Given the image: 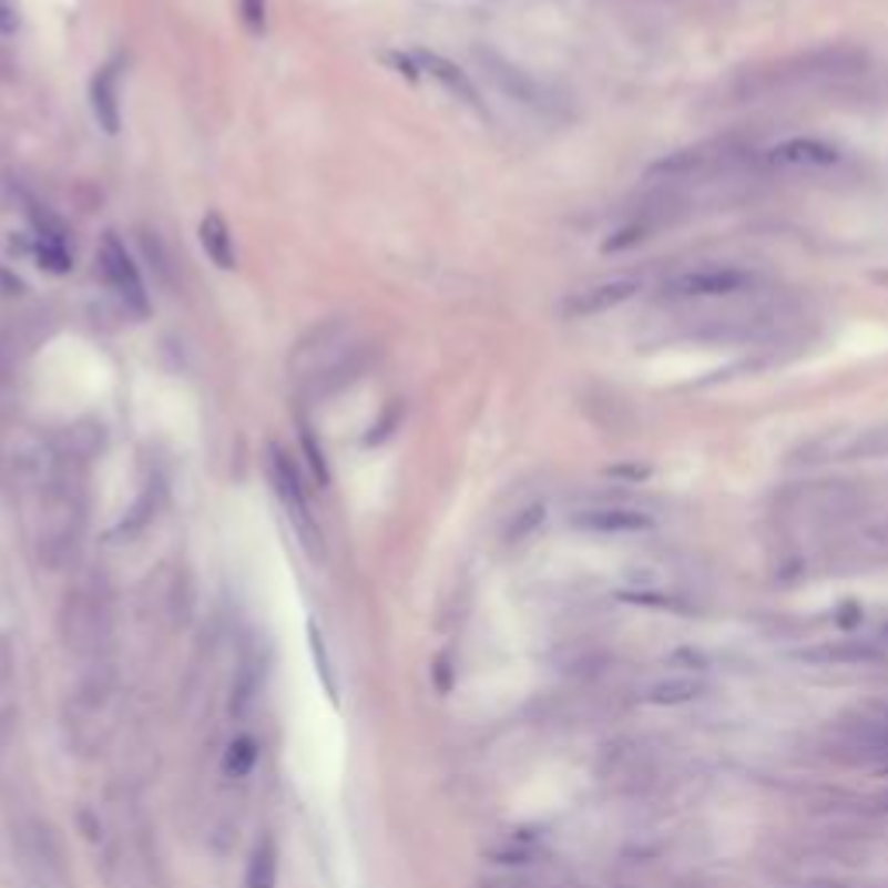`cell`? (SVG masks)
Here are the masks:
<instances>
[{"label": "cell", "mask_w": 888, "mask_h": 888, "mask_svg": "<svg viewBox=\"0 0 888 888\" xmlns=\"http://www.w3.org/2000/svg\"><path fill=\"white\" fill-rule=\"evenodd\" d=\"M770 160L782 167H833L840 160V150L823 140H788L770 150Z\"/></svg>", "instance_id": "cell-11"}, {"label": "cell", "mask_w": 888, "mask_h": 888, "mask_svg": "<svg viewBox=\"0 0 888 888\" xmlns=\"http://www.w3.org/2000/svg\"><path fill=\"white\" fill-rule=\"evenodd\" d=\"M725 150L712 146V143H697V146H684L666 153L663 160L650 167V177H666V181H681V177H694L697 171H708L715 160H722Z\"/></svg>", "instance_id": "cell-9"}, {"label": "cell", "mask_w": 888, "mask_h": 888, "mask_svg": "<svg viewBox=\"0 0 888 888\" xmlns=\"http://www.w3.org/2000/svg\"><path fill=\"white\" fill-rule=\"evenodd\" d=\"M365 344L351 334V327L340 319L323 323L309 337L295 344L288 371L295 386L309 396H334L347 382L358 379V371L365 368Z\"/></svg>", "instance_id": "cell-1"}, {"label": "cell", "mask_w": 888, "mask_h": 888, "mask_svg": "<svg viewBox=\"0 0 888 888\" xmlns=\"http://www.w3.org/2000/svg\"><path fill=\"white\" fill-rule=\"evenodd\" d=\"M860 617H865V614H860V608H857L854 601H847V604L840 608V614H837V625L850 632L854 625H860Z\"/></svg>", "instance_id": "cell-22"}, {"label": "cell", "mask_w": 888, "mask_h": 888, "mask_svg": "<svg viewBox=\"0 0 888 888\" xmlns=\"http://www.w3.org/2000/svg\"><path fill=\"white\" fill-rule=\"evenodd\" d=\"M611 476H629V479H645V476H650V469H635V466H632V469H611Z\"/></svg>", "instance_id": "cell-24"}, {"label": "cell", "mask_w": 888, "mask_h": 888, "mask_svg": "<svg viewBox=\"0 0 888 888\" xmlns=\"http://www.w3.org/2000/svg\"><path fill=\"white\" fill-rule=\"evenodd\" d=\"M632 295H639V282L635 278H611V282H598L586 285L580 292H573L567 303H562V313L573 319H586V316H601L611 313L622 303H629Z\"/></svg>", "instance_id": "cell-6"}, {"label": "cell", "mask_w": 888, "mask_h": 888, "mask_svg": "<svg viewBox=\"0 0 888 888\" xmlns=\"http://www.w3.org/2000/svg\"><path fill=\"white\" fill-rule=\"evenodd\" d=\"M267 476H272V487H275L282 507H285V518L292 521L295 534H299V542L306 545V552L313 559H323V534H319V524H316L313 510H309L299 472H295L292 459L278 445L272 448V459H267Z\"/></svg>", "instance_id": "cell-2"}, {"label": "cell", "mask_w": 888, "mask_h": 888, "mask_svg": "<svg viewBox=\"0 0 888 888\" xmlns=\"http://www.w3.org/2000/svg\"><path fill=\"white\" fill-rule=\"evenodd\" d=\"M98 264H101V275H104L108 288L125 303V309H132L136 316H150V292L140 278V267L132 264L125 244L115 233H104L101 247H98Z\"/></svg>", "instance_id": "cell-3"}, {"label": "cell", "mask_w": 888, "mask_h": 888, "mask_svg": "<svg viewBox=\"0 0 888 888\" xmlns=\"http://www.w3.org/2000/svg\"><path fill=\"white\" fill-rule=\"evenodd\" d=\"M239 18H244L251 35H264V29H267V0H239Z\"/></svg>", "instance_id": "cell-20"}, {"label": "cell", "mask_w": 888, "mask_h": 888, "mask_svg": "<svg viewBox=\"0 0 888 888\" xmlns=\"http://www.w3.org/2000/svg\"><path fill=\"white\" fill-rule=\"evenodd\" d=\"M257 767V743L251 736H236L226 749V757H223V770L226 777H233V782H239V777H247L251 770Z\"/></svg>", "instance_id": "cell-15"}, {"label": "cell", "mask_w": 888, "mask_h": 888, "mask_svg": "<svg viewBox=\"0 0 888 888\" xmlns=\"http://www.w3.org/2000/svg\"><path fill=\"white\" fill-rule=\"evenodd\" d=\"M875 656H878V650H871V645H860V642L823 645V650L802 653V660H819V663H860V660H875Z\"/></svg>", "instance_id": "cell-16"}, {"label": "cell", "mask_w": 888, "mask_h": 888, "mask_svg": "<svg viewBox=\"0 0 888 888\" xmlns=\"http://www.w3.org/2000/svg\"><path fill=\"white\" fill-rule=\"evenodd\" d=\"M21 29V8L18 0H0V35L11 39Z\"/></svg>", "instance_id": "cell-21"}, {"label": "cell", "mask_w": 888, "mask_h": 888, "mask_svg": "<svg viewBox=\"0 0 888 888\" xmlns=\"http://www.w3.org/2000/svg\"><path fill=\"white\" fill-rule=\"evenodd\" d=\"M35 257H39V264L45 267V272H52V275H67L70 272V254L60 244H35Z\"/></svg>", "instance_id": "cell-19"}, {"label": "cell", "mask_w": 888, "mask_h": 888, "mask_svg": "<svg viewBox=\"0 0 888 888\" xmlns=\"http://www.w3.org/2000/svg\"><path fill=\"white\" fill-rule=\"evenodd\" d=\"M303 451H306V462H309L313 476L319 479V487H327V482H330V469H327V459H323V448L316 445V438H313V430H309V427H303Z\"/></svg>", "instance_id": "cell-18"}, {"label": "cell", "mask_w": 888, "mask_h": 888, "mask_svg": "<svg viewBox=\"0 0 888 888\" xmlns=\"http://www.w3.org/2000/svg\"><path fill=\"white\" fill-rule=\"evenodd\" d=\"M885 809H888V802H885Z\"/></svg>", "instance_id": "cell-25"}, {"label": "cell", "mask_w": 888, "mask_h": 888, "mask_svg": "<svg viewBox=\"0 0 888 888\" xmlns=\"http://www.w3.org/2000/svg\"><path fill=\"white\" fill-rule=\"evenodd\" d=\"M417 67L423 70V73H430L438 80V84L451 94V98H459L462 104H469V108H476V112H482V101H479V91H476V84L472 80L466 76V70H459L455 67L451 60H445V57H438V52H417Z\"/></svg>", "instance_id": "cell-10"}, {"label": "cell", "mask_w": 888, "mask_h": 888, "mask_svg": "<svg viewBox=\"0 0 888 888\" xmlns=\"http://www.w3.org/2000/svg\"><path fill=\"white\" fill-rule=\"evenodd\" d=\"M753 285V275L733 264H708L681 272L663 282L666 299H718V295H736Z\"/></svg>", "instance_id": "cell-4"}, {"label": "cell", "mask_w": 888, "mask_h": 888, "mask_svg": "<svg viewBox=\"0 0 888 888\" xmlns=\"http://www.w3.org/2000/svg\"><path fill=\"white\" fill-rule=\"evenodd\" d=\"M278 885V844L275 837H261L247 860V888H275Z\"/></svg>", "instance_id": "cell-13"}, {"label": "cell", "mask_w": 888, "mask_h": 888, "mask_svg": "<svg viewBox=\"0 0 888 888\" xmlns=\"http://www.w3.org/2000/svg\"><path fill=\"white\" fill-rule=\"evenodd\" d=\"M705 684L694 681V677H670V681H660L645 691V702L650 705H660V708H670V705H687L694 697H702Z\"/></svg>", "instance_id": "cell-14"}, {"label": "cell", "mask_w": 888, "mask_h": 888, "mask_svg": "<svg viewBox=\"0 0 888 888\" xmlns=\"http://www.w3.org/2000/svg\"><path fill=\"white\" fill-rule=\"evenodd\" d=\"M198 239H202V251L205 257L220 267V272H233L236 267V247H233V233L226 226V220L220 212H208L202 226H198Z\"/></svg>", "instance_id": "cell-12"}, {"label": "cell", "mask_w": 888, "mask_h": 888, "mask_svg": "<svg viewBox=\"0 0 888 888\" xmlns=\"http://www.w3.org/2000/svg\"><path fill=\"white\" fill-rule=\"evenodd\" d=\"M476 60L482 63V70H487V76L493 80V84L510 98V101H521L528 108H545V91L538 88V80L528 76V70L514 67L510 60H503L500 52L493 49H476Z\"/></svg>", "instance_id": "cell-5"}, {"label": "cell", "mask_w": 888, "mask_h": 888, "mask_svg": "<svg viewBox=\"0 0 888 888\" xmlns=\"http://www.w3.org/2000/svg\"><path fill=\"white\" fill-rule=\"evenodd\" d=\"M573 528L594 534H639L653 528V518L635 507H586L573 514Z\"/></svg>", "instance_id": "cell-7"}, {"label": "cell", "mask_w": 888, "mask_h": 888, "mask_svg": "<svg viewBox=\"0 0 888 888\" xmlns=\"http://www.w3.org/2000/svg\"><path fill=\"white\" fill-rule=\"evenodd\" d=\"M542 521H545V507L542 503H531L528 510H521V514L514 518V524H510L507 542H521V538H528Z\"/></svg>", "instance_id": "cell-17"}, {"label": "cell", "mask_w": 888, "mask_h": 888, "mask_svg": "<svg viewBox=\"0 0 888 888\" xmlns=\"http://www.w3.org/2000/svg\"><path fill=\"white\" fill-rule=\"evenodd\" d=\"M119 76H122V63L112 60V63H104L91 80V112H94L98 125L108 132V136H115V132L122 129Z\"/></svg>", "instance_id": "cell-8"}, {"label": "cell", "mask_w": 888, "mask_h": 888, "mask_svg": "<svg viewBox=\"0 0 888 888\" xmlns=\"http://www.w3.org/2000/svg\"><path fill=\"white\" fill-rule=\"evenodd\" d=\"M389 63H392L399 73H407L410 80H417V60H410V57H399V52H392Z\"/></svg>", "instance_id": "cell-23"}]
</instances>
